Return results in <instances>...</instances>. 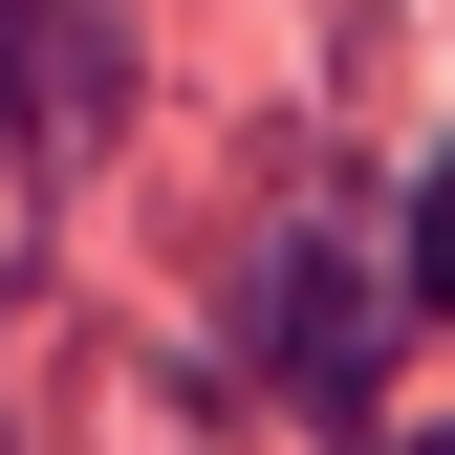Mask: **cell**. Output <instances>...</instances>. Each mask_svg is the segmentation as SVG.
I'll return each instance as SVG.
<instances>
[{"instance_id":"6da1fadb","label":"cell","mask_w":455,"mask_h":455,"mask_svg":"<svg viewBox=\"0 0 455 455\" xmlns=\"http://www.w3.org/2000/svg\"><path fill=\"white\" fill-rule=\"evenodd\" d=\"M0 108H22L44 174H108V131H131V22H108V0H0Z\"/></svg>"},{"instance_id":"7a4b0ae2","label":"cell","mask_w":455,"mask_h":455,"mask_svg":"<svg viewBox=\"0 0 455 455\" xmlns=\"http://www.w3.org/2000/svg\"><path fill=\"white\" fill-rule=\"evenodd\" d=\"M260 369L304 390V412H369V282H347V239H325V217L260 260Z\"/></svg>"},{"instance_id":"3957f363","label":"cell","mask_w":455,"mask_h":455,"mask_svg":"<svg viewBox=\"0 0 455 455\" xmlns=\"http://www.w3.org/2000/svg\"><path fill=\"white\" fill-rule=\"evenodd\" d=\"M412 282L455 304V152H434V196H412Z\"/></svg>"},{"instance_id":"277c9868","label":"cell","mask_w":455,"mask_h":455,"mask_svg":"<svg viewBox=\"0 0 455 455\" xmlns=\"http://www.w3.org/2000/svg\"><path fill=\"white\" fill-rule=\"evenodd\" d=\"M390 455H455V434H390Z\"/></svg>"}]
</instances>
